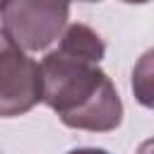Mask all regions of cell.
Returning <instances> with one entry per match:
<instances>
[{
	"label": "cell",
	"instance_id": "7a4b0ae2",
	"mask_svg": "<svg viewBox=\"0 0 154 154\" xmlns=\"http://www.w3.org/2000/svg\"><path fill=\"white\" fill-rule=\"evenodd\" d=\"M70 0H7L2 29L22 51L48 48L67 26Z\"/></svg>",
	"mask_w": 154,
	"mask_h": 154
},
{
	"label": "cell",
	"instance_id": "52a82bcc",
	"mask_svg": "<svg viewBox=\"0 0 154 154\" xmlns=\"http://www.w3.org/2000/svg\"><path fill=\"white\" fill-rule=\"evenodd\" d=\"M123 2H132V5L137 2V5H142V2H149V0H123Z\"/></svg>",
	"mask_w": 154,
	"mask_h": 154
},
{
	"label": "cell",
	"instance_id": "8992f818",
	"mask_svg": "<svg viewBox=\"0 0 154 154\" xmlns=\"http://www.w3.org/2000/svg\"><path fill=\"white\" fill-rule=\"evenodd\" d=\"M67 154H108L106 149H96V147H82V149H72Z\"/></svg>",
	"mask_w": 154,
	"mask_h": 154
},
{
	"label": "cell",
	"instance_id": "5b68a950",
	"mask_svg": "<svg viewBox=\"0 0 154 154\" xmlns=\"http://www.w3.org/2000/svg\"><path fill=\"white\" fill-rule=\"evenodd\" d=\"M149 63H152V51L142 55L140 65L132 72V89H135V94H137V99H140L142 106H152V89H149V75H152V70H149Z\"/></svg>",
	"mask_w": 154,
	"mask_h": 154
},
{
	"label": "cell",
	"instance_id": "9c48e42d",
	"mask_svg": "<svg viewBox=\"0 0 154 154\" xmlns=\"http://www.w3.org/2000/svg\"><path fill=\"white\" fill-rule=\"evenodd\" d=\"M82 2H99V0H82Z\"/></svg>",
	"mask_w": 154,
	"mask_h": 154
},
{
	"label": "cell",
	"instance_id": "ba28073f",
	"mask_svg": "<svg viewBox=\"0 0 154 154\" xmlns=\"http://www.w3.org/2000/svg\"><path fill=\"white\" fill-rule=\"evenodd\" d=\"M5 2H7V0H0V12H2V7H5Z\"/></svg>",
	"mask_w": 154,
	"mask_h": 154
},
{
	"label": "cell",
	"instance_id": "3957f363",
	"mask_svg": "<svg viewBox=\"0 0 154 154\" xmlns=\"http://www.w3.org/2000/svg\"><path fill=\"white\" fill-rule=\"evenodd\" d=\"M41 99V65L29 58L0 26V118L22 116Z\"/></svg>",
	"mask_w": 154,
	"mask_h": 154
},
{
	"label": "cell",
	"instance_id": "6da1fadb",
	"mask_svg": "<svg viewBox=\"0 0 154 154\" xmlns=\"http://www.w3.org/2000/svg\"><path fill=\"white\" fill-rule=\"evenodd\" d=\"M43 99L63 125L75 130L108 132L123 123V101L111 77L94 63L51 51L41 60Z\"/></svg>",
	"mask_w": 154,
	"mask_h": 154
},
{
	"label": "cell",
	"instance_id": "277c9868",
	"mask_svg": "<svg viewBox=\"0 0 154 154\" xmlns=\"http://www.w3.org/2000/svg\"><path fill=\"white\" fill-rule=\"evenodd\" d=\"M60 43H58V53L75 58V60H84V63H94L99 65L101 58L106 55V46L101 41V36L87 26V24H70L60 31Z\"/></svg>",
	"mask_w": 154,
	"mask_h": 154
}]
</instances>
